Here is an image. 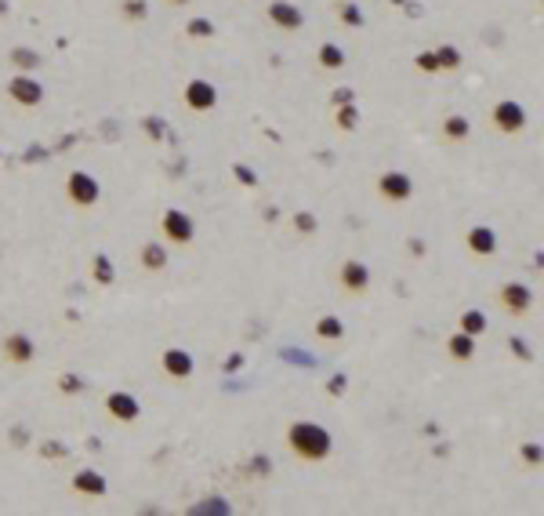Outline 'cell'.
<instances>
[{
	"label": "cell",
	"instance_id": "4316f807",
	"mask_svg": "<svg viewBox=\"0 0 544 516\" xmlns=\"http://www.w3.org/2000/svg\"><path fill=\"white\" fill-rule=\"evenodd\" d=\"M356 124H360V109L352 106V102H348V106H338V128H341V131H352Z\"/></svg>",
	"mask_w": 544,
	"mask_h": 516
},
{
	"label": "cell",
	"instance_id": "7c38bea8",
	"mask_svg": "<svg viewBox=\"0 0 544 516\" xmlns=\"http://www.w3.org/2000/svg\"><path fill=\"white\" fill-rule=\"evenodd\" d=\"M106 415L113 422H135L142 415V407H138V400L131 397V393L116 389V393H109V397H106Z\"/></svg>",
	"mask_w": 544,
	"mask_h": 516
},
{
	"label": "cell",
	"instance_id": "cb8c5ba5",
	"mask_svg": "<svg viewBox=\"0 0 544 516\" xmlns=\"http://www.w3.org/2000/svg\"><path fill=\"white\" fill-rule=\"evenodd\" d=\"M185 33L193 37V40H207V37H214V22L196 15V18H189V22H185Z\"/></svg>",
	"mask_w": 544,
	"mask_h": 516
},
{
	"label": "cell",
	"instance_id": "d6986e66",
	"mask_svg": "<svg viewBox=\"0 0 544 516\" xmlns=\"http://www.w3.org/2000/svg\"><path fill=\"white\" fill-rule=\"evenodd\" d=\"M316 335L323 342H338V339H345V324L338 317H319L316 320Z\"/></svg>",
	"mask_w": 544,
	"mask_h": 516
},
{
	"label": "cell",
	"instance_id": "ee69618b",
	"mask_svg": "<svg viewBox=\"0 0 544 516\" xmlns=\"http://www.w3.org/2000/svg\"><path fill=\"white\" fill-rule=\"evenodd\" d=\"M8 15V0H0V18H4Z\"/></svg>",
	"mask_w": 544,
	"mask_h": 516
},
{
	"label": "cell",
	"instance_id": "83f0119b",
	"mask_svg": "<svg viewBox=\"0 0 544 516\" xmlns=\"http://www.w3.org/2000/svg\"><path fill=\"white\" fill-rule=\"evenodd\" d=\"M66 454H70V447L58 444V440H44L40 444V459H48V462H58V459H66Z\"/></svg>",
	"mask_w": 544,
	"mask_h": 516
},
{
	"label": "cell",
	"instance_id": "4dcf8cb0",
	"mask_svg": "<svg viewBox=\"0 0 544 516\" xmlns=\"http://www.w3.org/2000/svg\"><path fill=\"white\" fill-rule=\"evenodd\" d=\"M142 128H145V135H152V138H171V135H167V124H164L160 116H145Z\"/></svg>",
	"mask_w": 544,
	"mask_h": 516
},
{
	"label": "cell",
	"instance_id": "9a60e30c",
	"mask_svg": "<svg viewBox=\"0 0 544 516\" xmlns=\"http://www.w3.org/2000/svg\"><path fill=\"white\" fill-rule=\"evenodd\" d=\"M269 22L291 33V29H301L305 18H301V11L291 4V0H272V4H269Z\"/></svg>",
	"mask_w": 544,
	"mask_h": 516
},
{
	"label": "cell",
	"instance_id": "1f68e13d",
	"mask_svg": "<svg viewBox=\"0 0 544 516\" xmlns=\"http://www.w3.org/2000/svg\"><path fill=\"white\" fill-rule=\"evenodd\" d=\"M508 349L516 353V360H533V349H530V342H526V339H519V335H511V339H508Z\"/></svg>",
	"mask_w": 544,
	"mask_h": 516
},
{
	"label": "cell",
	"instance_id": "8992f818",
	"mask_svg": "<svg viewBox=\"0 0 544 516\" xmlns=\"http://www.w3.org/2000/svg\"><path fill=\"white\" fill-rule=\"evenodd\" d=\"M182 99H185V106L193 109V113H211L214 106H218V87L211 84V80H189L185 84V91H182Z\"/></svg>",
	"mask_w": 544,
	"mask_h": 516
},
{
	"label": "cell",
	"instance_id": "44dd1931",
	"mask_svg": "<svg viewBox=\"0 0 544 516\" xmlns=\"http://www.w3.org/2000/svg\"><path fill=\"white\" fill-rule=\"evenodd\" d=\"M91 273H94V284H99V287H109V284L116 280V273H113V262H109V255H94V262H91Z\"/></svg>",
	"mask_w": 544,
	"mask_h": 516
},
{
	"label": "cell",
	"instance_id": "484cf974",
	"mask_svg": "<svg viewBox=\"0 0 544 516\" xmlns=\"http://www.w3.org/2000/svg\"><path fill=\"white\" fill-rule=\"evenodd\" d=\"M435 62H439V70H457L461 66V51L450 48V44H443V48H435Z\"/></svg>",
	"mask_w": 544,
	"mask_h": 516
},
{
	"label": "cell",
	"instance_id": "52a82bcc",
	"mask_svg": "<svg viewBox=\"0 0 544 516\" xmlns=\"http://www.w3.org/2000/svg\"><path fill=\"white\" fill-rule=\"evenodd\" d=\"M160 368H164V375L174 378V382H189V378H193V371H196V363H193V353L171 346V349L160 353Z\"/></svg>",
	"mask_w": 544,
	"mask_h": 516
},
{
	"label": "cell",
	"instance_id": "d4e9b609",
	"mask_svg": "<svg viewBox=\"0 0 544 516\" xmlns=\"http://www.w3.org/2000/svg\"><path fill=\"white\" fill-rule=\"evenodd\" d=\"M120 15H123V22H145L149 4H145V0H123V4H120Z\"/></svg>",
	"mask_w": 544,
	"mask_h": 516
},
{
	"label": "cell",
	"instance_id": "74e56055",
	"mask_svg": "<svg viewBox=\"0 0 544 516\" xmlns=\"http://www.w3.org/2000/svg\"><path fill=\"white\" fill-rule=\"evenodd\" d=\"M283 360H291V363H305V368H312V356H305V349H283Z\"/></svg>",
	"mask_w": 544,
	"mask_h": 516
},
{
	"label": "cell",
	"instance_id": "ffe728a7",
	"mask_svg": "<svg viewBox=\"0 0 544 516\" xmlns=\"http://www.w3.org/2000/svg\"><path fill=\"white\" fill-rule=\"evenodd\" d=\"M11 66L15 70H22V73H29V70H37L40 66V55L33 51V48H11Z\"/></svg>",
	"mask_w": 544,
	"mask_h": 516
},
{
	"label": "cell",
	"instance_id": "9c48e42d",
	"mask_svg": "<svg viewBox=\"0 0 544 516\" xmlns=\"http://www.w3.org/2000/svg\"><path fill=\"white\" fill-rule=\"evenodd\" d=\"M4 360L8 363H18V368H26V363H33V356H37V346H33V339L26 335V331H11V335H4Z\"/></svg>",
	"mask_w": 544,
	"mask_h": 516
},
{
	"label": "cell",
	"instance_id": "2e32d148",
	"mask_svg": "<svg viewBox=\"0 0 544 516\" xmlns=\"http://www.w3.org/2000/svg\"><path fill=\"white\" fill-rule=\"evenodd\" d=\"M138 258H142V269H149V273H160V269H167V248H164V244H156V240H149V244H142Z\"/></svg>",
	"mask_w": 544,
	"mask_h": 516
},
{
	"label": "cell",
	"instance_id": "f6af8a7d",
	"mask_svg": "<svg viewBox=\"0 0 544 516\" xmlns=\"http://www.w3.org/2000/svg\"><path fill=\"white\" fill-rule=\"evenodd\" d=\"M167 4H174V8H182V4H189V0H167Z\"/></svg>",
	"mask_w": 544,
	"mask_h": 516
},
{
	"label": "cell",
	"instance_id": "5b68a950",
	"mask_svg": "<svg viewBox=\"0 0 544 516\" xmlns=\"http://www.w3.org/2000/svg\"><path fill=\"white\" fill-rule=\"evenodd\" d=\"M490 120H494V128H497L501 135H516V131L526 128V109H523L519 102L504 99V102H497V106L490 109Z\"/></svg>",
	"mask_w": 544,
	"mask_h": 516
},
{
	"label": "cell",
	"instance_id": "ba28073f",
	"mask_svg": "<svg viewBox=\"0 0 544 516\" xmlns=\"http://www.w3.org/2000/svg\"><path fill=\"white\" fill-rule=\"evenodd\" d=\"M377 193L385 197L389 204H406L413 197V178L403 171H385L377 178Z\"/></svg>",
	"mask_w": 544,
	"mask_h": 516
},
{
	"label": "cell",
	"instance_id": "f546056e",
	"mask_svg": "<svg viewBox=\"0 0 544 516\" xmlns=\"http://www.w3.org/2000/svg\"><path fill=\"white\" fill-rule=\"evenodd\" d=\"M58 389H62V393H70V397H77V393L87 389V382H84L80 375H62V378H58Z\"/></svg>",
	"mask_w": 544,
	"mask_h": 516
},
{
	"label": "cell",
	"instance_id": "277c9868",
	"mask_svg": "<svg viewBox=\"0 0 544 516\" xmlns=\"http://www.w3.org/2000/svg\"><path fill=\"white\" fill-rule=\"evenodd\" d=\"M497 302H501V309L508 317H526L530 306H533V291L526 284H519V280H508V284H501Z\"/></svg>",
	"mask_w": 544,
	"mask_h": 516
},
{
	"label": "cell",
	"instance_id": "836d02e7",
	"mask_svg": "<svg viewBox=\"0 0 544 516\" xmlns=\"http://www.w3.org/2000/svg\"><path fill=\"white\" fill-rule=\"evenodd\" d=\"M413 66H418L421 73H439V62H435V51H421L418 58H413Z\"/></svg>",
	"mask_w": 544,
	"mask_h": 516
},
{
	"label": "cell",
	"instance_id": "7a4b0ae2",
	"mask_svg": "<svg viewBox=\"0 0 544 516\" xmlns=\"http://www.w3.org/2000/svg\"><path fill=\"white\" fill-rule=\"evenodd\" d=\"M66 197L77 204V207H94L102 197V186H99V178L87 175V171H73L66 178Z\"/></svg>",
	"mask_w": 544,
	"mask_h": 516
},
{
	"label": "cell",
	"instance_id": "3957f363",
	"mask_svg": "<svg viewBox=\"0 0 544 516\" xmlns=\"http://www.w3.org/2000/svg\"><path fill=\"white\" fill-rule=\"evenodd\" d=\"M160 233H164L171 244H193V236H196V222L185 215V211H178V207H171V211H164V219H160Z\"/></svg>",
	"mask_w": 544,
	"mask_h": 516
},
{
	"label": "cell",
	"instance_id": "d590c367",
	"mask_svg": "<svg viewBox=\"0 0 544 516\" xmlns=\"http://www.w3.org/2000/svg\"><path fill=\"white\" fill-rule=\"evenodd\" d=\"M341 22L345 26H363V11L356 4H341Z\"/></svg>",
	"mask_w": 544,
	"mask_h": 516
},
{
	"label": "cell",
	"instance_id": "60d3db41",
	"mask_svg": "<svg viewBox=\"0 0 544 516\" xmlns=\"http://www.w3.org/2000/svg\"><path fill=\"white\" fill-rule=\"evenodd\" d=\"M348 102H352V91L348 87H338L334 91V106H348Z\"/></svg>",
	"mask_w": 544,
	"mask_h": 516
},
{
	"label": "cell",
	"instance_id": "e575fe53",
	"mask_svg": "<svg viewBox=\"0 0 544 516\" xmlns=\"http://www.w3.org/2000/svg\"><path fill=\"white\" fill-rule=\"evenodd\" d=\"M233 175H236V178L243 182L247 190H254V186H258V175H254V171H250L247 164H233Z\"/></svg>",
	"mask_w": 544,
	"mask_h": 516
},
{
	"label": "cell",
	"instance_id": "e0dca14e",
	"mask_svg": "<svg viewBox=\"0 0 544 516\" xmlns=\"http://www.w3.org/2000/svg\"><path fill=\"white\" fill-rule=\"evenodd\" d=\"M446 353H450L457 363H468V360L475 356V339H472V335H465V331H457V335L446 339Z\"/></svg>",
	"mask_w": 544,
	"mask_h": 516
},
{
	"label": "cell",
	"instance_id": "8d00e7d4",
	"mask_svg": "<svg viewBox=\"0 0 544 516\" xmlns=\"http://www.w3.org/2000/svg\"><path fill=\"white\" fill-rule=\"evenodd\" d=\"M345 389H348V378H345L341 371L327 378V397H341V393H345Z\"/></svg>",
	"mask_w": 544,
	"mask_h": 516
},
{
	"label": "cell",
	"instance_id": "603a6c76",
	"mask_svg": "<svg viewBox=\"0 0 544 516\" xmlns=\"http://www.w3.org/2000/svg\"><path fill=\"white\" fill-rule=\"evenodd\" d=\"M319 66H323V70H341L345 66V51L338 44H323V48H319Z\"/></svg>",
	"mask_w": 544,
	"mask_h": 516
},
{
	"label": "cell",
	"instance_id": "d6a6232c",
	"mask_svg": "<svg viewBox=\"0 0 544 516\" xmlns=\"http://www.w3.org/2000/svg\"><path fill=\"white\" fill-rule=\"evenodd\" d=\"M519 454H523V462H526L530 469H537V466H540V459H544L540 444H523V451H519Z\"/></svg>",
	"mask_w": 544,
	"mask_h": 516
},
{
	"label": "cell",
	"instance_id": "8fae6325",
	"mask_svg": "<svg viewBox=\"0 0 544 516\" xmlns=\"http://www.w3.org/2000/svg\"><path fill=\"white\" fill-rule=\"evenodd\" d=\"M338 284L348 291V295H367L370 291V269L356 258L341 262V273H338Z\"/></svg>",
	"mask_w": 544,
	"mask_h": 516
},
{
	"label": "cell",
	"instance_id": "5bb4252c",
	"mask_svg": "<svg viewBox=\"0 0 544 516\" xmlns=\"http://www.w3.org/2000/svg\"><path fill=\"white\" fill-rule=\"evenodd\" d=\"M73 491H77V495H87V498H106L109 483H106V476H102L99 469H80V473L73 476Z\"/></svg>",
	"mask_w": 544,
	"mask_h": 516
},
{
	"label": "cell",
	"instance_id": "f35d334b",
	"mask_svg": "<svg viewBox=\"0 0 544 516\" xmlns=\"http://www.w3.org/2000/svg\"><path fill=\"white\" fill-rule=\"evenodd\" d=\"M193 512H229V505L226 502H200V505H193Z\"/></svg>",
	"mask_w": 544,
	"mask_h": 516
},
{
	"label": "cell",
	"instance_id": "ab89813d",
	"mask_svg": "<svg viewBox=\"0 0 544 516\" xmlns=\"http://www.w3.org/2000/svg\"><path fill=\"white\" fill-rule=\"evenodd\" d=\"M11 444H15V447H26V444H29V433H26L22 426H15V429H11Z\"/></svg>",
	"mask_w": 544,
	"mask_h": 516
},
{
	"label": "cell",
	"instance_id": "7bdbcfd3",
	"mask_svg": "<svg viewBox=\"0 0 544 516\" xmlns=\"http://www.w3.org/2000/svg\"><path fill=\"white\" fill-rule=\"evenodd\" d=\"M406 248H410V255H425V244H421V240H410Z\"/></svg>",
	"mask_w": 544,
	"mask_h": 516
},
{
	"label": "cell",
	"instance_id": "4fadbf2b",
	"mask_svg": "<svg viewBox=\"0 0 544 516\" xmlns=\"http://www.w3.org/2000/svg\"><path fill=\"white\" fill-rule=\"evenodd\" d=\"M465 244H468V251H472V255H479V258H490V255L497 251V233H494L490 226H472V229H468V236H465Z\"/></svg>",
	"mask_w": 544,
	"mask_h": 516
},
{
	"label": "cell",
	"instance_id": "b9f144b4",
	"mask_svg": "<svg viewBox=\"0 0 544 516\" xmlns=\"http://www.w3.org/2000/svg\"><path fill=\"white\" fill-rule=\"evenodd\" d=\"M236 368H243V356H240V353L226 360V371H236Z\"/></svg>",
	"mask_w": 544,
	"mask_h": 516
},
{
	"label": "cell",
	"instance_id": "30bf717a",
	"mask_svg": "<svg viewBox=\"0 0 544 516\" xmlns=\"http://www.w3.org/2000/svg\"><path fill=\"white\" fill-rule=\"evenodd\" d=\"M8 99L11 102H18V106H40L44 102V87L33 80V77H26V73H18V77H11L8 80Z\"/></svg>",
	"mask_w": 544,
	"mask_h": 516
},
{
	"label": "cell",
	"instance_id": "ac0fdd59",
	"mask_svg": "<svg viewBox=\"0 0 544 516\" xmlns=\"http://www.w3.org/2000/svg\"><path fill=\"white\" fill-rule=\"evenodd\" d=\"M468 135H472V124H468L465 116H446V120H443V138H446V142L457 146V142H465Z\"/></svg>",
	"mask_w": 544,
	"mask_h": 516
},
{
	"label": "cell",
	"instance_id": "7402d4cb",
	"mask_svg": "<svg viewBox=\"0 0 544 516\" xmlns=\"http://www.w3.org/2000/svg\"><path fill=\"white\" fill-rule=\"evenodd\" d=\"M457 324H461V331H465V335H472V339H479V335H483V331H487V317L479 313V309H465Z\"/></svg>",
	"mask_w": 544,
	"mask_h": 516
},
{
	"label": "cell",
	"instance_id": "f1b7e54d",
	"mask_svg": "<svg viewBox=\"0 0 544 516\" xmlns=\"http://www.w3.org/2000/svg\"><path fill=\"white\" fill-rule=\"evenodd\" d=\"M294 229H298L301 236H312V233L319 229V222H316L312 211H298V215H294Z\"/></svg>",
	"mask_w": 544,
	"mask_h": 516
},
{
	"label": "cell",
	"instance_id": "6da1fadb",
	"mask_svg": "<svg viewBox=\"0 0 544 516\" xmlns=\"http://www.w3.org/2000/svg\"><path fill=\"white\" fill-rule=\"evenodd\" d=\"M287 447L301 462H323V459H331L334 440L319 422H291L287 426Z\"/></svg>",
	"mask_w": 544,
	"mask_h": 516
}]
</instances>
